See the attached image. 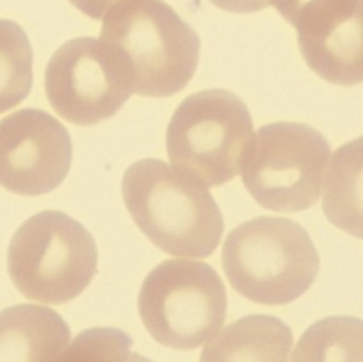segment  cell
<instances>
[{
  "label": "cell",
  "instance_id": "6da1fadb",
  "mask_svg": "<svg viewBox=\"0 0 363 362\" xmlns=\"http://www.w3.org/2000/svg\"><path fill=\"white\" fill-rule=\"evenodd\" d=\"M101 41L116 51L135 94L169 97L193 79L198 35L164 0H121L104 15Z\"/></svg>",
  "mask_w": 363,
  "mask_h": 362
},
{
  "label": "cell",
  "instance_id": "7a4b0ae2",
  "mask_svg": "<svg viewBox=\"0 0 363 362\" xmlns=\"http://www.w3.org/2000/svg\"><path fill=\"white\" fill-rule=\"evenodd\" d=\"M122 196L138 229L169 256L204 258L219 246L224 219L216 199L162 160L130 165Z\"/></svg>",
  "mask_w": 363,
  "mask_h": 362
},
{
  "label": "cell",
  "instance_id": "3957f363",
  "mask_svg": "<svg viewBox=\"0 0 363 362\" xmlns=\"http://www.w3.org/2000/svg\"><path fill=\"white\" fill-rule=\"evenodd\" d=\"M222 265L242 297L260 305H286L315 282L320 260L309 234L296 222L260 216L227 236Z\"/></svg>",
  "mask_w": 363,
  "mask_h": 362
},
{
  "label": "cell",
  "instance_id": "277c9868",
  "mask_svg": "<svg viewBox=\"0 0 363 362\" xmlns=\"http://www.w3.org/2000/svg\"><path fill=\"white\" fill-rule=\"evenodd\" d=\"M252 141L253 122L245 102L225 89H206L186 97L166 131L171 165L204 188L235 178Z\"/></svg>",
  "mask_w": 363,
  "mask_h": 362
},
{
  "label": "cell",
  "instance_id": "5b68a950",
  "mask_svg": "<svg viewBox=\"0 0 363 362\" xmlns=\"http://www.w3.org/2000/svg\"><path fill=\"white\" fill-rule=\"evenodd\" d=\"M10 280L25 298L63 305L79 297L97 272L94 237L60 211H41L18 227L7 252Z\"/></svg>",
  "mask_w": 363,
  "mask_h": 362
},
{
  "label": "cell",
  "instance_id": "8992f818",
  "mask_svg": "<svg viewBox=\"0 0 363 362\" xmlns=\"http://www.w3.org/2000/svg\"><path fill=\"white\" fill-rule=\"evenodd\" d=\"M138 314L160 344L179 351L198 349L209 343L225 322L224 282L204 262L169 258L143 280Z\"/></svg>",
  "mask_w": 363,
  "mask_h": 362
},
{
  "label": "cell",
  "instance_id": "52a82bcc",
  "mask_svg": "<svg viewBox=\"0 0 363 362\" xmlns=\"http://www.w3.org/2000/svg\"><path fill=\"white\" fill-rule=\"evenodd\" d=\"M330 147L323 133L299 122L260 127L243 160L242 180L264 209L299 213L318 203Z\"/></svg>",
  "mask_w": 363,
  "mask_h": 362
},
{
  "label": "cell",
  "instance_id": "ba28073f",
  "mask_svg": "<svg viewBox=\"0 0 363 362\" xmlns=\"http://www.w3.org/2000/svg\"><path fill=\"white\" fill-rule=\"evenodd\" d=\"M45 92L60 117L76 126H96L116 116L133 91L116 51L84 36L61 45L51 56Z\"/></svg>",
  "mask_w": 363,
  "mask_h": 362
},
{
  "label": "cell",
  "instance_id": "9c48e42d",
  "mask_svg": "<svg viewBox=\"0 0 363 362\" xmlns=\"http://www.w3.org/2000/svg\"><path fill=\"white\" fill-rule=\"evenodd\" d=\"M296 28L301 55L332 84L359 79L363 71L362 0H269Z\"/></svg>",
  "mask_w": 363,
  "mask_h": 362
},
{
  "label": "cell",
  "instance_id": "30bf717a",
  "mask_svg": "<svg viewBox=\"0 0 363 362\" xmlns=\"http://www.w3.org/2000/svg\"><path fill=\"white\" fill-rule=\"evenodd\" d=\"M72 143L58 119L20 109L0 121V186L20 196L58 188L71 170Z\"/></svg>",
  "mask_w": 363,
  "mask_h": 362
},
{
  "label": "cell",
  "instance_id": "8fae6325",
  "mask_svg": "<svg viewBox=\"0 0 363 362\" xmlns=\"http://www.w3.org/2000/svg\"><path fill=\"white\" fill-rule=\"evenodd\" d=\"M65 319L41 305H17L0 312V362L56 361L69 344Z\"/></svg>",
  "mask_w": 363,
  "mask_h": 362
},
{
  "label": "cell",
  "instance_id": "7c38bea8",
  "mask_svg": "<svg viewBox=\"0 0 363 362\" xmlns=\"http://www.w3.org/2000/svg\"><path fill=\"white\" fill-rule=\"evenodd\" d=\"M293 334L278 318L255 314L238 319L217 333L206 349L202 362L262 361L283 362L291 356Z\"/></svg>",
  "mask_w": 363,
  "mask_h": 362
},
{
  "label": "cell",
  "instance_id": "4fadbf2b",
  "mask_svg": "<svg viewBox=\"0 0 363 362\" xmlns=\"http://www.w3.org/2000/svg\"><path fill=\"white\" fill-rule=\"evenodd\" d=\"M324 211L332 224L362 237V138L339 148L325 180Z\"/></svg>",
  "mask_w": 363,
  "mask_h": 362
},
{
  "label": "cell",
  "instance_id": "5bb4252c",
  "mask_svg": "<svg viewBox=\"0 0 363 362\" xmlns=\"http://www.w3.org/2000/svg\"><path fill=\"white\" fill-rule=\"evenodd\" d=\"M33 86V50L27 33L0 18V114L27 99Z\"/></svg>",
  "mask_w": 363,
  "mask_h": 362
},
{
  "label": "cell",
  "instance_id": "9a60e30c",
  "mask_svg": "<svg viewBox=\"0 0 363 362\" xmlns=\"http://www.w3.org/2000/svg\"><path fill=\"white\" fill-rule=\"evenodd\" d=\"M291 359L362 361V322L355 318H329L311 326Z\"/></svg>",
  "mask_w": 363,
  "mask_h": 362
},
{
  "label": "cell",
  "instance_id": "2e32d148",
  "mask_svg": "<svg viewBox=\"0 0 363 362\" xmlns=\"http://www.w3.org/2000/svg\"><path fill=\"white\" fill-rule=\"evenodd\" d=\"M74 343L84 346H94L97 349H87L76 354L72 359H133L128 353V344L130 341L123 333L117 331H89L79 336Z\"/></svg>",
  "mask_w": 363,
  "mask_h": 362
},
{
  "label": "cell",
  "instance_id": "e0dca14e",
  "mask_svg": "<svg viewBox=\"0 0 363 362\" xmlns=\"http://www.w3.org/2000/svg\"><path fill=\"white\" fill-rule=\"evenodd\" d=\"M216 7L233 13H252L269 7V0H209Z\"/></svg>",
  "mask_w": 363,
  "mask_h": 362
},
{
  "label": "cell",
  "instance_id": "ac0fdd59",
  "mask_svg": "<svg viewBox=\"0 0 363 362\" xmlns=\"http://www.w3.org/2000/svg\"><path fill=\"white\" fill-rule=\"evenodd\" d=\"M117 2H121V0H69V4L74 5L81 13L94 20L104 18L107 10Z\"/></svg>",
  "mask_w": 363,
  "mask_h": 362
}]
</instances>
